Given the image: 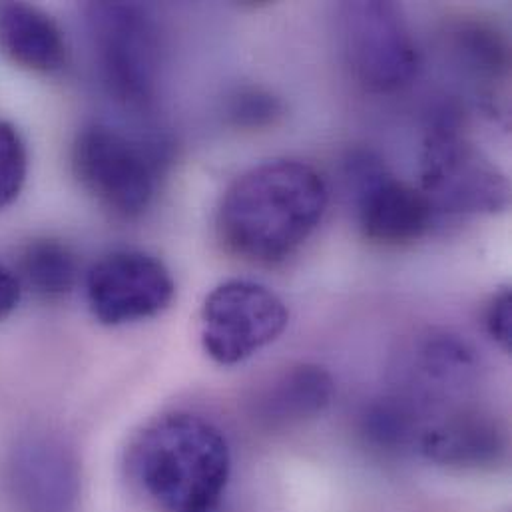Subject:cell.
I'll return each mask as SVG.
<instances>
[{"instance_id": "cell-14", "label": "cell", "mask_w": 512, "mask_h": 512, "mask_svg": "<svg viewBox=\"0 0 512 512\" xmlns=\"http://www.w3.org/2000/svg\"><path fill=\"white\" fill-rule=\"evenodd\" d=\"M24 283L44 299L68 295L78 281L76 254L58 240H34L18 257Z\"/></svg>"}, {"instance_id": "cell-11", "label": "cell", "mask_w": 512, "mask_h": 512, "mask_svg": "<svg viewBox=\"0 0 512 512\" xmlns=\"http://www.w3.org/2000/svg\"><path fill=\"white\" fill-rule=\"evenodd\" d=\"M417 445L425 459L451 469L493 467L505 453L501 429L479 411L449 413L425 425Z\"/></svg>"}, {"instance_id": "cell-19", "label": "cell", "mask_w": 512, "mask_h": 512, "mask_svg": "<svg viewBox=\"0 0 512 512\" xmlns=\"http://www.w3.org/2000/svg\"><path fill=\"white\" fill-rule=\"evenodd\" d=\"M487 329L491 337L505 349H511L512 341V299L511 291L503 289L491 301L487 309Z\"/></svg>"}, {"instance_id": "cell-2", "label": "cell", "mask_w": 512, "mask_h": 512, "mask_svg": "<svg viewBox=\"0 0 512 512\" xmlns=\"http://www.w3.org/2000/svg\"><path fill=\"white\" fill-rule=\"evenodd\" d=\"M142 493L164 512H214L232 473L226 435L208 419L170 413L152 421L128 451Z\"/></svg>"}, {"instance_id": "cell-1", "label": "cell", "mask_w": 512, "mask_h": 512, "mask_svg": "<svg viewBox=\"0 0 512 512\" xmlns=\"http://www.w3.org/2000/svg\"><path fill=\"white\" fill-rule=\"evenodd\" d=\"M329 204L323 176L297 160H273L242 174L224 194L218 232L236 256L277 263L295 254Z\"/></svg>"}, {"instance_id": "cell-20", "label": "cell", "mask_w": 512, "mask_h": 512, "mask_svg": "<svg viewBox=\"0 0 512 512\" xmlns=\"http://www.w3.org/2000/svg\"><path fill=\"white\" fill-rule=\"evenodd\" d=\"M20 295V279L0 263V321H4L18 307Z\"/></svg>"}, {"instance_id": "cell-13", "label": "cell", "mask_w": 512, "mask_h": 512, "mask_svg": "<svg viewBox=\"0 0 512 512\" xmlns=\"http://www.w3.org/2000/svg\"><path fill=\"white\" fill-rule=\"evenodd\" d=\"M335 385L319 365H295L281 373L256 401L257 419L271 427L317 417L333 401Z\"/></svg>"}, {"instance_id": "cell-8", "label": "cell", "mask_w": 512, "mask_h": 512, "mask_svg": "<svg viewBox=\"0 0 512 512\" xmlns=\"http://www.w3.org/2000/svg\"><path fill=\"white\" fill-rule=\"evenodd\" d=\"M357 220L363 236L379 246H407L421 240L435 212L419 188L393 176L371 152H355L347 162Z\"/></svg>"}, {"instance_id": "cell-5", "label": "cell", "mask_w": 512, "mask_h": 512, "mask_svg": "<svg viewBox=\"0 0 512 512\" xmlns=\"http://www.w3.org/2000/svg\"><path fill=\"white\" fill-rule=\"evenodd\" d=\"M86 16L106 92L126 108H150L162 64L160 32L152 14L132 2H94Z\"/></svg>"}, {"instance_id": "cell-18", "label": "cell", "mask_w": 512, "mask_h": 512, "mask_svg": "<svg viewBox=\"0 0 512 512\" xmlns=\"http://www.w3.org/2000/svg\"><path fill=\"white\" fill-rule=\"evenodd\" d=\"M283 108L281 102L261 90V88H240L228 106V116L230 120L240 126V128H248V130H259V128H267L273 126L275 120L281 116Z\"/></svg>"}, {"instance_id": "cell-16", "label": "cell", "mask_w": 512, "mask_h": 512, "mask_svg": "<svg viewBox=\"0 0 512 512\" xmlns=\"http://www.w3.org/2000/svg\"><path fill=\"white\" fill-rule=\"evenodd\" d=\"M459 64L475 78L497 82L507 74L509 50L501 34L481 22H463L451 32Z\"/></svg>"}, {"instance_id": "cell-10", "label": "cell", "mask_w": 512, "mask_h": 512, "mask_svg": "<svg viewBox=\"0 0 512 512\" xmlns=\"http://www.w3.org/2000/svg\"><path fill=\"white\" fill-rule=\"evenodd\" d=\"M8 497L16 512H72L78 501V467L60 441L26 437L8 461Z\"/></svg>"}, {"instance_id": "cell-4", "label": "cell", "mask_w": 512, "mask_h": 512, "mask_svg": "<svg viewBox=\"0 0 512 512\" xmlns=\"http://www.w3.org/2000/svg\"><path fill=\"white\" fill-rule=\"evenodd\" d=\"M162 160L156 144L108 124L86 126L72 146V170L80 186L122 220H136L152 206Z\"/></svg>"}, {"instance_id": "cell-17", "label": "cell", "mask_w": 512, "mask_h": 512, "mask_svg": "<svg viewBox=\"0 0 512 512\" xmlns=\"http://www.w3.org/2000/svg\"><path fill=\"white\" fill-rule=\"evenodd\" d=\"M28 174V154L18 130L0 120V210L20 196Z\"/></svg>"}, {"instance_id": "cell-15", "label": "cell", "mask_w": 512, "mask_h": 512, "mask_svg": "<svg viewBox=\"0 0 512 512\" xmlns=\"http://www.w3.org/2000/svg\"><path fill=\"white\" fill-rule=\"evenodd\" d=\"M421 429L417 407L403 397H383L371 403L361 419L365 441L383 453H399L415 445Z\"/></svg>"}, {"instance_id": "cell-3", "label": "cell", "mask_w": 512, "mask_h": 512, "mask_svg": "<svg viewBox=\"0 0 512 512\" xmlns=\"http://www.w3.org/2000/svg\"><path fill=\"white\" fill-rule=\"evenodd\" d=\"M461 112L443 108L421 154V192L435 214H497L507 210L511 186L497 164L461 130Z\"/></svg>"}, {"instance_id": "cell-9", "label": "cell", "mask_w": 512, "mask_h": 512, "mask_svg": "<svg viewBox=\"0 0 512 512\" xmlns=\"http://www.w3.org/2000/svg\"><path fill=\"white\" fill-rule=\"evenodd\" d=\"M176 283L158 257L120 250L98 259L86 275V301L108 327L144 321L170 307Z\"/></svg>"}, {"instance_id": "cell-6", "label": "cell", "mask_w": 512, "mask_h": 512, "mask_svg": "<svg viewBox=\"0 0 512 512\" xmlns=\"http://www.w3.org/2000/svg\"><path fill=\"white\" fill-rule=\"evenodd\" d=\"M339 42L351 76L369 92H399L419 74L417 42L393 2L341 4Z\"/></svg>"}, {"instance_id": "cell-12", "label": "cell", "mask_w": 512, "mask_h": 512, "mask_svg": "<svg viewBox=\"0 0 512 512\" xmlns=\"http://www.w3.org/2000/svg\"><path fill=\"white\" fill-rule=\"evenodd\" d=\"M0 50L14 64L52 74L66 64V42L58 24L42 10L8 2L0 4Z\"/></svg>"}, {"instance_id": "cell-7", "label": "cell", "mask_w": 512, "mask_h": 512, "mask_svg": "<svg viewBox=\"0 0 512 512\" xmlns=\"http://www.w3.org/2000/svg\"><path fill=\"white\" fill-rule=\"evenodd\" d=\"M289 311L269 287L232 279L218 285L202 309V345L220 365H236L273 343L287 327Z\"/></svg>"}]
</instances>
